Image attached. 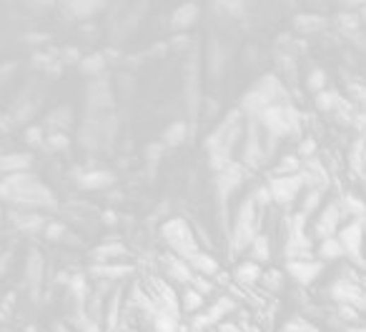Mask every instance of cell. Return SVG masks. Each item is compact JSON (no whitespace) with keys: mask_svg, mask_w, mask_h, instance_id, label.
Returning a JSON list of instances; mask_svg holds the SVG:
<instances>
[{"mask_svg":"<svg viewBox=\"0 0 366 332\" xmlns=\"http://www.w3.org/2000/svg\"><path fill=\"white\" fill-rule=\"evenodd\" d=\"M0 200L13 205L16 210H28V213H43L58 205L53 190L33 173L0 178Z\"/></svg>","mask_w":366,"mask_h":332,"instance_id":"cell-1","label":"cell"},{"mask_svg":"<svg viewBox=\"0 0 366 332\" xmlns=\"http://www.w3.org/2000/svg\"><path fill=\"white\" fill-rule=\"evenodd\" d=\"M286 103H291L289 87L283 85V80L276 73H268V75H261L259 80L241 95L236 108L244 113L246 120H256L264 110L271 108V105H286Z\"/></svg>","mask_w":366,"mask_h":332,"instance_id":"cell-2","label":"cell"},{"mask_svg":"<svg viewBox=\"0 0 366 332\" xmlns=\"http://www.w3.org/2000/svg\"><path fill=\"white\" fill-rule=\"evenodd\" d=\"M259 128L273 140L281 142L283 137H296L301 133V123H304V113L296 110L294 103L286 105H271L256 118Z\"/></svg>","mask_w":366,"mask_h":332,"instance_id":"cell-3","label":"cell"},{"mask_svg":"<svg viewBox=\"0 0 366 332\" xmlns=\"http://www.w3.org/2000/svg\"><path fill=\"white\" fill-rule=\"evenodd\" d=\"M118 135V120L113 113L106 115H85L81 123V133H78V142L88 153H100L113 147V140Z\"/></svg>","mask_w":366,"mask_h":332,"instance_id":"cell-4","label":"cell"},{"mask_svg":"<svg viewBox=\"0 0 366 332\" xmlns=\"http://www.w3.org/2000/svg\"><path fill=\"white\" fill-rule=\"evenodd\" d=\"M244 128H246L244 113H241L239 108H231L221 118V123L203 137V150L206 153H231L233 155V147L244 140Z\"/></svg>","mask_w":366,"mask_h":332,"instance_id":"cell-5","label":"cell"},{"mask_svg":"<svg viewBox=\"0 0 366 332\" xmlns=\"http://www.w3.org/2000/svg\"><path fill=\"white\" fill-rule=\"evenodd\" d=\"M256 235H261V213L256 210L254 200L246 195L244 200H241L239 210H236V218H233L231 230H228L231 252H236V255L249 252V247L256 240Z\"/></svg>","mask_w":366,"mask_h":332,"instance_id":"cell-6","label":"cell"},{"mask_svg":"<svg viewBox=\"0 0 366 332\" xmlns=\"http://www.w3.org/2000/svg\"><path fill=\"white\" fill-rule=\"evenodd\" d=\"M158 233H161L163 242L168 245L171 255L181 257V260H186V262H189L191 257H194L196 252L201 250L199 238L194 235V225H191L189 220L168 218V220H163V223H161Z\"/></svg>","mask_w":366,"mask_h":332,"instance_id":"cell-7","label":"cell"},{"mask_svg":"<svg viewBox=\"0 0 366 332\" xmlns=\"http://www.w3.org/2000/svg\"><path fill=\"white\" fill-rule=\"evenodd\" d=\"M266 142H264V130L259 128L256 120H246L244 140H241V160L246 170H261L266 165Z\"/></svg>","mask_w":366,"mask_h":332,"instance_id":"cell-8","label":"cell"},{"mask_svg":"<svg viewBox=\"0 0 366 332\" xmlns=\"http://www.w3.org/2000/svg\"><path fill=\"white\" fill-rule=\"evenodd\" d=\"M266 187H268V195H271V202L286 207V205H291V202H296L301 195H304V190L309 187V178H306V173L301 170V173H296V175L268 178Z\"/></svg>","mask_w":366,"mask_h":332,"instance_id":"cell-9","label":"cell"},{"mask_svg":"<svg viewBox=\"0 0 366 332\" xmlns=\"http://www.w3.org/2000/svg\"><path fill=\"white\" fill-rule=\"evenodd\" d=\"M116 105V90L111 85V78H95L85 85V115H106Z\"/></svg>","mask_w":366,"mask_h":332,"instance_id":"cell-10","label":"cell"},{"mask_svg":"<svg viewBox=\"0 0 366 332\" xmlns=\"http://www.w3.org/2000/svg\"><path fill=\"white\" fill-rule=\"evenodd\" d=\"M364 223L361 220H349L336 233V240L338 245H341V250H344V257H349L359 267H364Z\"/></svg>","mask_w":366,"mask_h":332,"instance_id":"cell-11","label":"cell"},{"mask_svg":"<svg viewBox=\"0 0 366 332\" xmlns=\"http://www.w3.org/2000/svg\"><path fill=\"white\" fill-rule=\"evenodd\" d=\"M244 183H246V168L239 163V160H233L228 168H223L221 173H216V178H213V187H216L218 205L228 207V200H231V197L244 187Z\"/></svg>","mask_w":366,"mask_h":332,"instance_id":"cell-12","label":"cell"},{"mask_svg":"<svg viewBox=\"0 0 366 332\" xmlns=\"http://www.w3.org/2000/svg\"><path fill=\"white\" fill-rule=\"evenodd\" d=\"M329 295H331V300L336 305H349L359 312H366V290L364 285H359L356 280L338 278L336 283L331 285Z\"/></svg>","mask_w":366,"mask_h":332,"instance_id":"cell-13","label":"cell"},{"mask_svg":"<svg viewBox=\"0 0 366 332\" xmlns=\"http://www.w3.org/2000/svg\"><path fill=\"white\" fill-rule=\"evenodd\" d=\"M73 180H76V185L81 190L95 192V190H108V187L116 185L118 175L106 168H78L73 173Z\"/></svg>","mask_w":366,"mask_h":332,"instance_id":"cell-14","label":"cell"},{"mask_svg":"<svg viewBox=\"0 0 366 332\" xmlns=\"http://www.w3.org/2000/svg\"><path fill=\"white\" fill-rule=\"evenodd\" d=\"M283 273L286 278H291L294 283L299 285H314L324 273V262L317 260V257H311V260H286L283 265Z\"/></svg>","mask_w":366,"mask_h":332,"instance_id":"cell-15","label":"cell"},{"mask_svg":"<svg viewBox=\"0 0 366 332\" xmlns=\"http://www.w3.org/2000/svg\"><path fill=\"white\" fill-rule=\"evenodd\" d=\"M341 225H344V218H341V210H338L336 200H333L319 210L317 223H314V230H311V233H314V238L321 242V240L336 238V233H338Z\"/></svg>","mask_w":366,"mask_h":332,"instance_id":"cell-16","label":"cell"},{"mask_svg":"<svg viewBox=\"0 0 366 332\" xmlns=\"http://www.w3.org/2000/svg\"><path fill=\"white\" fill-rule=\"evenodd\" d=\"M158 265H161L163 280L171 285H183V288H189L191 280H194V270L189 267V262L181 260V257H176V255H161L158 257Z\"/></svg>","mask_w":366,"mask_h":332,"instance_id":"cell-17","label":"cell"},{"mask_svg":"<svg viewBox=\"0 0 366 332\" xmlns=\"http://www.w3.org/2000/svg\"><path fill=\"white\" fill-rule=\"evenodd\" d=\"M136 273L134 265L128 262H103V265H90L88 275L98 283H118V280H126Z\"/></svg>","mask_w":366,"mask_h":332,"instance_id":"cell-18","label":"cell"},{"mask_svg":"<svg viewBox=\"0 0 366 332\" xmlns=\"http://www.w3.org/2000/svg\"><path fill=\"white\" fill-rule=\"evenodd\" d=\"M63 13H66L68 20L76 23H88L93 20L95 16L106 11V3H98V0H73V3H63Z\"/></svg>","mask_w":366,"mask_h":332,"instance_id":"cell-19","label":"cell"},{"mask_svg":"<svg viewBox=\"0 0 366 332\" xmlns=\"http://www.w3.org/2000/svg\"><path fill=\"white\" fill-rule=\"evenodd\" d=\"M199 20H201V6L199 3H181V6L171 13L168 25H171L173 33H189L191 27H194Z\"/></svg>","mask_w":366,"mask_h":332,"instance_id":"cell-20","label":"cell"},{"mask_svg":"<svg viewBox=\"0 0 366 332\" xmlns=\"http://www.w3.org/2000/svg\"><path fill=\"white\" fill-rule=\"evenodd\" d=\"M11 223L20 230L23 235H43V228L48 225V218L43 213H28V210H13Z\"/></svg>","mask_w":366,"mask_h":332,"instance_id":"cell-21","label":"cell"},{"mask_svg":"<svg viewBox=\"0 0 366 332\" xmlns=\"http://www.w3.org/2000/svg\"><path fill=\"white\" fill-rule=\"evenodd\" d=\"M261 275H264V267L259 265V262H254V260H241L239 265L233 267V275H231V280L239 288H244V290H251V288H256V285L261 283Z\"/></svg>","mask_w":366,"mask_h":332,"instance_id":"cell-22","label":"cell"},{"mask_svg":"<svg viewBox=\"0 0 366 332\" xmlns=\"http://www.w3.org/2000/svg\"><path fill=\"white\" fill-rule=\"evenodd\" d=\"M128 255V247L121 240H106L90 250V265H103V262H116Z\"/></svg>","mask_w":366,"mask_h":332,"instance_id":"cell-23","label":"cell"},{"mask_svg":"<svg viewBox=\"0 0 366 332\" xmlns=\"http://www.w3.org/2000/svg\"><path fill=\"white\" fill-rule=\"evenodd\" d=\"M30 168H33V155L30 153H0V175L3 178L30 173Z\"/></svg>","mask_w":366,"mask_h":332,"instance_id":"cell-24","label":"cell"},{"mask_svg":"<svg viewBox=\"0 0 366 332\" xmlns=\"http://www.w3.org/2000/svg\"><path fill=\"white\" fill-rule=\"evenodd\" d=\"M228 66V48L221 40H211L208 50H206V68H208V75L211 78H221V73Z\"/></svg>","mask_w":366,"mask_h":332,"instance_id":"cell-25","label":"cell"},{"mask_svg":"<svg viewBox=\"0 0 366 332\" xmlns=\"http://www.w3.org/2000/svg\"><path fill=\"white\" fill-rule=\"evenodd\" d=\"M148 322L155 332H181V312L168 310L163 305H155V312Z\"/></svg>","mask_w":366,"mask_h":332,"instance_id":"cell-26","label":"cell"},{"mask_svg":"<svg viewBox=\"0 0 366 332\" xmlns=\"http://www.w3.org/2000/svg\"><path fill=\"white\" fill-rule=\"evenodd\" d=\"M189 267L194 270V275H203V278H208V280H213L218 273H221V265H218V260L211 255V252L206 250V247H201V250L196 252L194 257H191Z\"/></svg>","mask_w":366,"mask_h":332,"instance_id":"cell-27","label":"cell"},{"mask_svg":"<svg viewBox=\"0 0 366 332\" xmlns=\"http://www.w3.org/2000/svg\"><path fill=\"white\" fill-rule=\"evenodd\" d=\"M294 27L301 35H317L329 27V18L321 16V13H296Z\"/></svg>","mask_w":366,"mask_h":332,"instance_id":"cell-28","label":"cell"},{"mask_svg":"<svg viewBox=\"0 0 366 332\" xmlns=\"http://www.w3.org/2000/svg\"><path fill=\"white\" fill-rule=\"evenodd\" d=\"M78 73L83 78H88V80H95V78H103L108 70V60L103 53H88L81 58V63H78Z\"/></svg>","mask_w":366,"mask_h":332,"instance_id":"cell-29","label":"cell"},{"mask_svg":"<svg viewBox=\"0 0 366 332\" xmlns=\"http://www.w3.org/2000/svg\"><path fill=\"white\" fill-rule=\"evenodd\" d=\"M191 133H194V125H189L186 120H173L171 125L163 128L161 142L166 147H181L191 137Z\"/></svg>","mask_w":366,"mask_h":332,"instance_id":"cell-30","label":"cell"},{"mask_svg":"<svg viewBox=\"0 0 366 332\" xmlns=\"http://www.w3.org/2000/svg\"><path fill=\"white\" fill-rule=\"evenodd\" d=\"M73 125V110L71 105H58L45 115V133H68V128Z\"/></svg>","mask_w":366,"mask_h":332,"instance_id":"cell-31","label":"cell"},{"mask_svg":"<svg viewBox=\"0 0 366 332\" xmlns=\"http://www.w3.org/2000/svg\"><path fill=\"white\" fill-rule=\"evenodd\" d=\"M336 205H338V210H341V218L344 220H361L364 223L366 220V200L364 197H359V195H341L336 200Z\"/></svg>","mask_w":366,"mask_h":332,"instance_id":"cell-32","label":"cell"},{"mask_svg":"<svg viewBox=\"0 0 366 332\" xmlns=\"http://www.w3.org/2000/svg\"><path fill=\"white\" fill-rule=\"evenodd\" d=\"M178 310L186 312V315H199V312L206 310V297L203 295H199L196 290L186 288L183 293H178Z\"/></svg>","mask_w":366,"mask_h":332,"instance_id":"cell-33","label":"cell"},{"mask_svg":"<svg viewBox=\"0 0 366 332\" xmlns=\"http://www.w3.org/2000/svg\"><path fill=\"white\" fill-rule=\"evenodd\" d=\"M314 103H317V110H321V113H336L341 108V103H344V95L333 90V87H326L319 95H314Z\"/></svg>","mask_w":366,"mask_h":332,"instance_id":"cell-34","label":"cell"},{"mask_svg":"<svg viewBox=\"0 0 366 332\" xmlns=\"http://www.w3.org/2000/svg\"><path fill=\"white\" fill-rule=\"evenodd\" d=\"M321 202H324V190H319V187H306L304 195H301L299 213L311 218V215H317L319 210H321Z\"/></svg>","mask_w":366,"mask_h":332,"instance_id":"cell-35","label":"cell"},{"mask_svg":"<svg viewBox=\"0 0 366 332\" xmlns=\"http://www.w3.org/2000/svg\"><path fill=\"white\" fill-rule=\"evenodd\" d=\"M314 257L321 262H336V260H344V250H341L336 238H329V240H321V242H319L317 255Z\"/></svg>","mask_w":366,"mask_h":332,"instance_id":"cell-36","label":"cell"},{"mask_svg":"<svg viewBox=\"0 0 366 332\" xmlns=\"http://www.w3.org/2000/svg\"><path fill=\"white\" fill-rule=\"evenodd\" d=\"M249 260L259 262V265L271 260V242H268V235H264V233L256 235V240L249 247Z\"/></svg>","mask_w":366,"mask_h":332,"instance_id":"cell-37","label":"cell"},{"mask_svg":"<svg viewBox=\"0 0 366 332\" xmlns=\"http://www.w3.org/2000/svg\"><path fill=\"white\" fill-rule=\"evenodd\" d=\"M304 87L309 90V93L319 95L321 90H326L329 87V73L324 70V68H311L304 78Z\"/></svg>","mask_w":366,"mask_h":332,"instance_id":"cell-38","label":"cell"},{"mask_svg":"<svg viewBox=\"0 0 366 332\" xmlns=\"http://www.w3.org/2000/svg\"><path fill=\"white\" fill-rule=\"evenodd\" d=\"M304 170V163H301L296 155H281L276 163V168H273L271 178H283V175H296Z\"/></svg>","mask_w":366,"mask_h":332,"instance_id":"cell-39","label":"cell"},{"mask_svg":"<svg viewBox=\"0 0 366 332\" xmlns=\"http://www.w3.org/2000/svg\"><path fill=\"white\" fill-rule=\"evenodd\" d=\"M259 285H264V290H266V293H281L283 285H286V273H283V270H276V267H271V270H264Z\"/></svg>","mask_w":366,"mask_h":332,"instance_id":"cell-40","label":"cell"},{"mask_svg":"<svg viewBox=\"0 0 366 332\" xmlns=\"http://www.w3.org/2000/svg\"><path fill=\"white\" fill-rule=\"evenodd\" d=\"M68 147H71L68 133H48V135H45L43 150H48V153H66Z\"/></svg>","mask_w":366,"mask_h":332,"instance_id":"cell-41","label":"cell"},{"mask_svg":"<svg viewBox=\"0 0 366 332\" xmlns=\"http://www.w3.org/2000/svg\"><path fill=\"white\" fill-rule=\"evenodd\" d=\"M349 163L356 173H364V163H366V140L359 137V140L351 145V155H349Z\"/></svg>","mask_w":366,"mask_h":332,"instance_id":"cell-42","label":"cell"},{"mask_svg":"<svg viewBox=\"0 0 366 332\" xmlns=\"http://www.w3.org/2000/svg\"><path fill=\"white\" fill-rule=\"evenodd\" d=\"M68 228L63 223H58V220H48V225L43 228V238L50 240V242H63V240H68Z\"/></svg>","mask_w":366,"mask_h":332,"instance_id":"cell-43","label":"cell"},{"mask_svg":"<svg viewBox=\"0 0 366 332\" xmlns=\"http://www.w3.org/2000/svg\"><path fill=\"white\" fill-rule=\"evenodd\" d=\"M336 23L341 25V30H349V35L359 33V27L364 25L359 13H344V11L336 13Z\"/></svg>","mask_w":366,"mask_h":332,"instance_id":"cell-44","label":"cell"},{"mask_svg":"<svg viewBox=\"0 0 366 332\" xmlns=\"http://www.w3.org/2000/svg\"><path fill=\"white\" fill-rule=\"evenodd\" d=\"M103 312H106V315H103L106 317V325L113 330L116 322H118V312H121V290H116V293L108 297V305H106V310Z\"/></svg>","mask_w":366,"mask_h":332,"instance_id":"cell-45","label":"cell"},{"mask_svg":"<svg viewBox=\"0 0 366 332\" xmlns=\"http://www.w3.org/2000/svg\"><path fill=\"white\" fill-rule=\"evenodd\" d=\"M281 332H319L317 325H311L306 317L301 315H294L291 320H286V325L281 327Z\"/></svg>","mask_w":366,"mask_h":332,"instance_id":"cell-46","label":"cell"},{"mask_svg":"<svg viewBox=\"0 0 366 332\" xmlns=\"http://www.w3.org/2000/svg\"><path fill=\"white\" fill-rule=\"evenodd\" d=\"M317 150H319V145H317V140L314 137H301V142H299V147H296V158L301 160V163H306V160H314V155H317Z\"/></svg>","mask_w":366,"mask_h":332,"instance_id":"cell-47","label":"cell"},{"mask_svg":"<svg viewBox=\"0 0 366 332\" xmlns=\"http://www.w3.org/2000/svg\"><path fill=\"white\" fill-rule=\"evenodd\" d=\"M40 275H43V260L38 257V252H33V257L28 260V283L33 285V293H38Z\"/></svg>","mask_w":366,"mask_h":332,"instance_id":"cell-48","label":"cell"},{"mask_svg":"<svg viewBox=\"0 0 366 332\" xmlns=\"http://www.w3.org/2000/svg\"><path fill=\"white\" fill-rule=\"evenodd\" d=\"M191 45H194V38L189 33H173L168 38V50H173V53H189Z\"/></svg>","mask_w":366,"mask_h":332,"instance_id":"cell-49","label":"cell"},{"mask_svg":"<svg viewBox=\"0 0 366 332\" xmlns=\"http://www.w3.org/2000/svg\"><path fill=\"white\" fill-rule=\"evenodd\" d=\"M45 128L43 125H28L25 128V142H28L30 147H43L45 145Z\"/></svg>","mask_w":366,"mask_h":332,"instance_id":"cell-50","label":"cell"},{"mask_svg":"<svg viewBox=\"0 0 366 332\" xmlns=\"http://www.w3.org/2000/svg\"><path fill=\"white\" fill-rule=\"evenodd\" d=\"M191 290H196L199 295H203V297H208V295L216 293V285H213V280L203 278V275H194V280H191L189 285Z\"/></svg>","mask_w":366,"mask_h":332,"instance_id":"cell-51","label":"cell"},{"mask_svg":"<svg viewBox=\"0 0 366 332\" xmlns=\"http://www.w3.org/2000/svg\"><path fill=\"white\" fill-rule=\"evenodd\" d=\"M249 197L254 200V205H256V210H259V213H264V210L271 205V195H268V187L266 185H259Z\"/></svg>","mask_w":366,"mask_h":332,"instance_id":"cell-52","label":"cell"},{"mask_svg":"<svg viewBox=\"0 0 366 332\" xmlns=\"http://www.w3.org/2000/svg\"><path fill=\"white\" fill-rule=\"evenodd\" d=\"M336 312H338V320H344L346 325H359L361 312L354 310V307H349V305H336Z\"/></svg>","mask_w":366,"mask_h":332,"instance_id":"cell-53","label":"cell"},{"mask_svg":"<svg viewBox=\"0 0 366 332\" xmlns=\"http://www.w3.org/2000/svg\"><path fill=\"white\" fill-rule=\"evenodd\" d=\"M163 153H166V145H163L161 140L150 142V145L143 147V155H146V160H148V163H158V160L163 158Z\"/></svg>","mask_w":366,"mask_h":332,"instance_id":"cell-54","label":"cell"},{"mask_svg":"<svg viewBox=\"0 0 366 332\" xmlns=\"http://www.w3.org/2000/svg\"><path fill=\"white\" fill-rule=\"evenodd\" d=\"M218 8L226 11V13H231V18H236V20L246 18V6L244 3H218Z\"/></svg>","mask_w":366,"mask_h":332,"instance_id":"cell-55","label":"cell"},{"mask_svg":"<svg viewBox=\"0 0 366 332\" xmlns=\"http://www.w3.org/2000/svg\"><path fill=\"white\" fill-rule=\"evenodd\" d=\"M118 220H121V218H118V213H116V210H106V213L100 215V223H103V225H108V228H116V225H118Z\"/></svg>","mask_w":366,"mask_h":332,"instance_id":"cell-56","label":"cell"},{"mask_svg":"<svg viewBox=\"0 0 366 332\" xmlns=\"http://www.w3.org/2000/svg\"><path fill=\"white\" fill-rule=\"evenodd\" d=\"M50 40V35L48 33H28L25 35V43H48Z\"/></svg>","mask_w":366,"mask_h":332,"instance_id":"cell-57","label":"cell"},{"mask_svg":"<svg viewBox=\"0 0 366 332\" xmlns=\"http://www.w3.org/2000/svg\"><path fill=\"white\" fill-rule=\"evenodd\" d=\"M344 332H366V325H346Z\"/></svg>","mask_w":366,"mask_h":332,"instance_id":"cell-58","label":"cell"},{"mask_svg":"<svg viewBox=\"0 0 366 332\" xmlns=\"http://www.w3.org/2000/svg\"><path fill=\"white\" fill-rule=\"evenodd\" d=\"M359 16H361V23L366 25V6H361V13H359Z\"/></svg>","mask_w":366,"mask_h":332,"instance_id":"cell-59","label":"cell"},{"mask_svg":"<svg viewBox=\"0 0 366 332\" xmlns=\"http://www.w3.org/2000/svg\"><path fill=\"white\" fill-rule=\"evenodd\" d=\"M364 267H366V223H364Z\"/></svg>","mask_w":366,"mask_h":332,"instance_id":"cell-60","label":"cell"},{"mask_svg":"<svg viewBox=\"0 0 366 332\" xmlns=\"http://www.w3.org/2000/svg\"><path fill=\"white\" fill-rule=\"evenodd\" d=\"M56 332H68V330L63 325H56Z\"/></svg>","mask_w":366,"mask_h":332,"instance_id":"cell-61","label":"cell"},{"mask_svg":"<svg viewBox=\"0 0 366 332\" xmlns=\"http://www.w3.org/2000/svg\"><path fill=\"white\" fill-rule=\"evenodd\" d=\"M0 225H3V213H0Z\"/></svg>","mask_w":366,"mask_h":332,"instance_id":"cell-62","label":"cell"},{"mask_svg":"<svg viewBox=\"0 0 366 332\" xmlns=\"http://www.w3.org/2000/svg\"><path fill=\"white\" fill-rule=\"evenodd\" d=\"M364 190H366V180H364ZM364 200H366V197H364Z\"/></svg>","mask_w":366,"mask_h":332,"instance_id":"cell-63","label":"cell"}]
</instances>
